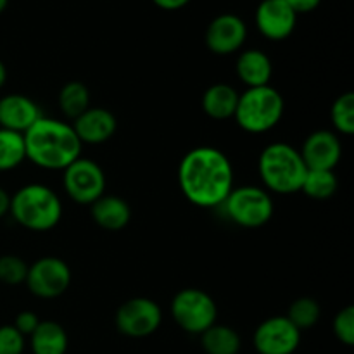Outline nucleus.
Returning a JSON list of instances; mask_svg holds the SVG:
<instances>
[{
    "mask_svg": "<svg viewBox=\"0 0 354 354\" xmlns=\"http://www.w3.org/2000/svg\"><path fill=\"white\" fill-rule=\"evenodd\" d=\"M178 185L194 206L218 207L234 189V166L220 149L196 147L180 161Z\"/></svg>",
    "mask_w": 354,
    "mask_h": 354,
    "instance_id": "f257e3e1",
    "label": "nucleus"
},
{
    "mask_svg": "<svg viewBox=\"0 0 354 354\" xmlns=\"http://www.w3.org/2000/svg\"><path fill=\"white\" fill-rule=\"evenodd\" d=\"M24 137L26 159L48 171H64L71 162L82 158L83 144L73 124L41 116Z\"/></svg>",
    "mask_w": 354,
    "mask_h": 354,
    "instance_id": "f03ea898",
    "label": "nucleus"
},
{
    "mask_svg": "<svg viewBox=\"0 0 354 354\" xmlns=\"http://www.w3.org/2000/svg\"><path fill=\"white\" fill-rule=\"evenodd\" d=\"M258 169L266 190L282 196L299 192L308 171L299 151L286 142L266 145L259 154Z\"/></svg>",
    "mask_w": 354,
    "mask_h": 354,
    "instance_id": "7ed1b4c3",
    "label": "nucleus"
},
{
    "mask_svg": "<svg viewBox=\"0 0 354 354\" xmlns=\"http://www.w3.org/2000/svg\"><path fill=\"white\" fill-rule=\"evenodd\" d=\"M9 213L26 230L47 232L61 221L62 203L50 187L28 183L10 197Z\"/></svg>",
    "mask_w": 354,
    "mask_h": 354,
    "instance_id": "20e7f679",
    "label": "nucleus"
},
{
    "mask_svg": "<svg viewBox=\"0 0 354 354\" xmlns=\"http://www.w3.org/2000/svg\"><path fill=\"white\" fill-rule=\"evenodd\" d=\"M286 111L283 97L272 85L248 88L239 95L235 121L248 133H266L280 123Z\"/></svg>",
    "mask_w": 354,
    "mask_h": 354,
    "instance_id": "39448f33",
    "label": "nucleus"
},
{
    "mask_svg": "<svg viewBox=\"0 0 354 354\" xmlns=\"http://www.w3.org/2000/svg\"><path fill=\"white\" fill-rule=\"evenodd\" d=\"M221 207L235 225L244 228L263 227L272 220L275 211L268 190L254 185L234 187Z\"/></svg>",
    "mask_w": 354,
    "mask_h": 354,
    "instance_id": "423d86ee",
    "label": "nucleus"
},
{
    "mask_svg": "<svg viewBox=\"0 0 354 354\" xmlns=\"http://www.w3.org/2000/svg\"><path fill=\"white\" fill-rule=\"evenodd\" d=\"M171 317L187 334L201 335L216 324L218 306L213 297L201 289H182L171 301Z\"/></svg>",
    "mask_w": 354,
    "mask_h": 354,
    "instance_id": "0eeeda50",
    "label": "nucleus"
},
{
    "mask_svg": "<svg viewBox=\"0 0 354 354\" xmlns=\"http://www.w3.org/2000/svg\"><path fill=\"white\" fill-rule=\"evenodd\" d=\"M62 185L69 199L90 206L106 192V173L92 159L78 158L62 171Z\"/></svg>",
    "mask_w": 354,
    "mask_h": 354,
    "instance_id": "6e6552de",
    "label": "nucleus"
},
{
    "mask_svg": "<svg viewBox=\"0 0 354 354\" xmlns=\"http://www.w3.org/2000/svg\"><path fill=\"white\" fill-rule=\"evenodd\" d=\"M114 324L120 334L131 339H144L154 334L162 324V311L149 297H133L118 308Z\"/></svg>",
    "mask_w": 354,
    "mask_h": 354,
    "instance_id": "1a4fd4ad",
    "label": "nucleus"
},
{
    "mask_svg": "<svg viewBox=\"0 0 354 354\" xmlns=\"http://www.w3.org/2000/svg\"><path fill=\"white\" fill-rule=\"evenodd\" d=\"M24 283L30 292L40 299H55L69 289L71 270L68 263L55 256H45L28 266Z\"/></svg>",
    "mask_w": 354,
    "mask_h": 354,
    "instance_id": "9d476101",
    "label": "nucleus"
},
{
    "mask_svg": "<svg viewBox=\"0 0 354 354\" xmlns=\"http://www.w3.org/2000/svg\"><path fill=\"white\" fill-rule=\"evenodd\" d=\"M252 344L259 354H294L301 344V330L287 317H272L258 325Z\"/></svg>",
    "mask_w": 354,
    "mask_h": 354,
    "instance_id": "9b49d317",
    "label": "nucleus"
},
{
    "mask_svg": "<svg viewBox=\"0 0 354 354\" xmlns=\"http://www.w3.org/2000/svg\"><path fill=\"white\" fill-rule=\"evenodd\" d=\"M248 38V26L237 14H220L206 30V45L213 54L230 55L241 50Z\"/></svg>",
    "mask_w": 354,
    "mask_h": 354,
    "instance_id": "f8f14e48",
    "label": "nucleus"
},
{
    "mask_svg": "<svg viewBox=\"0 0 354 354\" xmlns=\"http://www.w3.org/2000/svg\"><path fill=\"white\" fill-rule=\"evenodd\" d=\"M254 19L263 37L272 41H280L292 35L297 14L287 6L286 0H261L256 9Z\"/></svg>",
    "mask_w": 354,
    "mask_h": 354,
    "instance_id": "ddd939ff",
    "label": "nucleus"
},
{
    "mask_svg": "<svg viewBox=\"0 0 354 354\" xmlns=\"http://www.w3.org/2000/svg\"><path fill=\"white\" fill-rule=\"evenodd\" d=\"M299 154L308 169L334 171L342 158V144L334 131L317 130L304 140Z\"/></svg>",
    "mask_w": 354,
    "mask_h": 354,
    "instance_id": "4468645a",
    "label": "nucleus"
},
{
    "mask_svg": "<svg viewBox=\"0 0 354 354\" xmlns=\"http://www.w3.org/2000/svg\"><path fill=\"white\" fill-rule=\"evenodd\" d=\"M41 116L40 106L23 93H10L0 99V128L26 133Z\"/></svg>",
    "mask_w": 354,
    "mask_h": 354,
    "instance_id": "2eb2a0df",
    "label": "nucleus"
},
{
    "mask_svg": "<svg viewBox=\"0 0 354 354\" xmlns=\"http://www.w3.org/2000/svg\"><path fill=\"white\" fill-rule=\"evenodd\" d=\"M116 118L104 107H88L73 121V130L82 144H104L116 133Z\"/></svg>",
    "mask_w": 354,
    "mask_h": 354,
    "instance_id": "dca6fc26",
    "label": "nucleus"
},
{
    "mask_svg": "<svg viewBox=\"0 0 354 354\" xmlns=\"http://www.w3.org/2000/svg\"><path fill=\"white\" fill-rule=\"evenodd\" d=\"M235 71L239 80L248 85V88L270 85L273 75L272 59L258 48H248L241 52L235 62Z\"/></svg>",
    "mask_w": 354,
    "mask_h": 354,
    "instance_id": "f3484780",
    "label": "nucleus"
},
{
    "mask_svg": "<svg viewBox=\"0 0 354 354\" xmlns=\"http://www.w3.org/2000/svg\"><path fill=\"white\" fill-rule=\"evenodd\" d=\"M92 218L100 228L109 232L123 230L131 220V209L124 199L118 196H106L90 204Z\"/></svg>",
    "mask_w": 354,
    "mask_h": 354,
    "instance_id": "a211bd4d",
    "label": "nucleus"
},
{
    "mask_svg": "<svg viewBox=\"0 0 354 354\" xmlns=\"http://www.w3.org/2000/svg\"><path fill=\"white\" fill-rule=\"evenodd\" d=\"M237 102V90L227 83H214L203 93V111L211 120L225 121L234 118Z\"/></svg>",
    "mask_w": 354,
    "mask_h": 354,
    "instance_id": "6ab92c4d",
    "label": "nucleus"
},
{
    "mask_svg": "<svg viewBox=\"0 0 354 354\" xmlns=\"http://www.w3.org/2000/svg\"><path fill=\"white\" fill-rule=\"evenodd\" d=\"M68 346V334L57 322H40L30 335V348L33 354H66Z\"/></svg>",
    "mask_w": 354,
    "mask_h": 354,
    "instance_id": "aec40b11",
    "label": "nucleus"
},
{
    "mask_svg": "<svg viewBox=\"0 0 354 354\" xmlns=\"http://www.w3.org/2000/svg\"><path fill=\"white\" fill-rule=\"evenodd\" d=\"M201 344L206 354H239L242 342L234 328L214 324L201 334Z\"/></svg>",
    "mask_w": 354,
    "mask_h": 354,
    "instance_id": "412c9836",
    "label": "nucleus"
},
{
    "mask_svg": "<svg viewBox=\"0 0 354 354\" xmlns=\"http://www.w3.org/2000/svg\"><path fill=\"white\" fill-rule=\"evenodd\" d=\"M57 100L62 114L75 121L90 107V92L82 82H69L61 88Z\"/></svg>",
    "mask_w": 354,
    "mask_h": 354,
    "instance_id": "4be33fe9",
    "label": "nucleus"
},
{
    "mask_svg": "<svg viewBox=\"0 0 354 354\" xmlns=\"http://www.w3.org/2000/svg\"><path fill=\"white\" fill-rule=\"evenodd\" d=\"M26 161L23 133L0 128V171H10Z\"/></svg>",
    "mask_w": 354,
    "mask_h": 354,
    "instance_id": "5701e85b",
    "label": "nucleus"
},
{
    "mask_svg": "<svg viewBox=\"0 0 354 354\" xmlns=\"http://www.w3.org/2000/svg\"><path fill=\"white\" fill-rule=\"evenodd\" d=\"M337 175L332 169H308L301 190L311 199L324 201L337 192Z\"/></svg>",
    "mask_w": 354,
    "mask_h": 354,
    "instance_id": "b1692460",
    "label": "nucleus"
},
{
    "mask_svg": "<svg viewBox=\"0 0 354 354\" xmlns=\"http://www.w3.org/2000/svg\"><path fill=\"white\" fill-rule=\"evenodd\" d=\"M320 315V306H318V303L313 297H299V299H296L290 304L287 318H289L290 324L296 328L306 330V328L315 327L318 324Z\"/></svg>",
    "mask_w": 354,
    "mask_h": 354,
    "instance_id": "393cba45",
    "label": "nucleus"
},
{
    "mask_svg": "<svg viewBox=\"0 0 354 354\" xmlns=\"http://www.w3.org/2000/svg\"><path fill=\"white\" fill-rule=\"evenodd\" d=\"M330 120L335 130L342 135L354 133V93L346 92L334 100L330 109Z\"/></svg>",
    "mask_w": 354,
    "mask_h": 354,
    "instance_id": "a878e982",
    "label": "nucleus"
},
{
    "mask_svg": "<svg viewBox=\"0 0 354 354\" xmlns=\"http://www.w3.org/2000/svg\"><path fill=\"white\" fill-rule=\"evenodd\" d=\"M28 265L21 258L6 254L0 258V282L7 286H19L26 280Z\"/></svg>",
    "mask_w": 354,
    "mask_h": 354,
    "instance_id": "bb28decb",
    "label": "nucleus"
},
{
    "mask_svg": "<svg viewBox=\"0 0 354 354\" xmlns=\"http://www.w3.org/2000/svg\"><path fill=\"white\" fill-rule=\"evenodd\" d=\"M332 330L334 335L337 337L339 342H342L344 346L354 344V308L346 306L335 315L334 322H332Z\"/></svg>",
    "mask_w": 354,
    "mask_h": 354,
    "instance_id": "cd10ccee",
    "label": "nucleus"
},
{
    "mask_svg": "<svg viewBox=\"0 0 354 354\" xmlns=\"http://www.w3.org/2000/svg\"><path fill=\"white\" fill-rule=\"evenodd\" d=\"M26 348V337L16 330L14 325L0 327V354H23Z\"/></svg>",
    "mask_w": 354,
    "mask_h": 354,
    "instance_id": "c85d7f7f",
    "label": "nucleus"
},
{
    "mask_svg": "<svg viewBox=\"0 0 354 354\" xmlns=\"http://www.w3.org/2000/svg\"><path fill=\"white\" fill-rule=\"evenodd\" d=\"M38 324H40V318H38V315L33 313V311H21L16 317V320H14V327H16V330H19L24 337H30L35 332V328L38 327Z\"/></svg>",
    "mask_w": 354,
    "mask_h": 354,
    "instance_id": "c756f323",
    "label": "nucleus"
},
{
    "mask_svg": "<svg viewBox=\"0 0 354 354\" xmlns=\"http://www.w3.org/2000/svg\"><path fill=\"white\" fill-rule=\"evenodd\" d=\"M286 2L296 14H306L317 9L322 0H286Z\"/></svg>",
    "mask_w": 354,
    "mask_h": 354,
    "instance_id": "7c9ffc66",
    "label": "nucleus"
},
{
    "mask_svg": "<svg viewBox=\"0 0 354 354\" xmlns=\"http://www.w3.org/2000/svg\"><path fill=\"white\" fill-rule=\"evenodd\" d=\"M159 9L165 10H178L183 9L185 6H189L190 0H152Z\"/></svg>",
    "mask_w": 354,
    "mask_h": 354,
    "instance_id": "2f4dec72",
    "label": "nucleus"
},
{
    "mask_svg": "<svg viewBox=\"0 0 354 354\" xmlns=\"http://www.w3.org/2000/svg\"><path fill=\"white\" fill-rule=\"evenodd\" d=\"M10 209V196L0 187V218L6 216Z\"/></svg>",
    "mask_w": 354,
    "mask_h": 354,
    "instance_id": "473e14b6",
    "label": "nucleus"
},
{
    "mask_svg": "<svg viewBox=\"0 0 354 354\" xmlns=\"http://www.w3.org/2000/svg\"><path fill=\"white\" fill-rule=\"evenodd\" d=\"M6 82H7V69L6 66H3V62L0 61V88L6 85Z\"/></svg>",
    "mask_w": 354,
    "mask_h": 354,
    "instance_id": "72a5a7b5",
    "label": "nucleus"
},
{
    "mask_svg": "<svg viewBox=\"0 0 354 354\" xmlns=\"http://www.w3.org/2000/svg\"><path fill=\"white\" fill-rule=\"evenodd\" d=\"M7 3H9V0H0V12H3V10H6Z\"/></svg>",
    "mask_w": 354,
    "mask_h": 354,
    "instance_id": "f704fd0d",
    "label": "nucleus"
}]
</instances>
